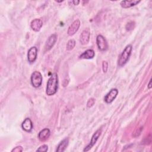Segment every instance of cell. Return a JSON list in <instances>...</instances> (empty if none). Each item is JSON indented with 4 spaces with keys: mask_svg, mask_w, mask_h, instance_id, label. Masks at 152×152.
I'll return each mask as SVG.
<instances>
[{
    "mask_svg": "<svg viewBox=\"0 0 152 152\" xmlns=\"http://www.w3.org/2000/svg\"><path fill=\"white\" fill-rule=\"evenodd\" d=\"M58 78L56 73H53L48 79L46 93L48 96H50L54 95L58 90Z\"/></svg>",
    "mask_w": 152,
    "mask_h": 152,
    "instance_id": "cell-1",
    "label": "cell"
},
{
    "mask_svg": "<svg viewBox=\"0 0 152 152\" xmlns=\"http://www.w3.org/2000/svg\"><path fill=\"white\" fill-rule=\"evenodd\" d=\"M132 49V47L131 45H127L124 50L122 52L121 55L119 56L118 60V65L119 66H124L128 61L129 56L131 54V51Z\"/></svg>",
    "mask_w": 152,
    "mask_h": 152,
    "instance_id": "cell-2",
    "label": "cell"
},
{
    "mask_svg": "<svg viewBox=\"0 0 152 152\" xmlns=\"http://www.w3.org/2000/svg\"><path fill=\"white\" fill-rule=\"evenodd\" d=\"M31 83L32 86L35 87L37 88L40 87L42 83V75L39 71H34L31 75Z\"/></svg>",
    "mask_w": 152,
    "mask_h": 152,
    "instance_id": "cell-3",
    "label": "cell"
},
{
    "mask_svg": "<svg viewBox=\"0 0 152 152\" xmlns=\"http://www.w3.org/2000/svg\"><path fill=\"white\" fill-rule=\"evenodd\" d=\"M96 44L98 49L101 51H106L108 49V43L106 39L101 34L97 36Z\"/></svg>",
    "mask_w": 152,
    "mask_h": 152,
    "instance_id": "cell-4",
    "label": "cell"
},
{
    "mask_svg": "<svg viewBox=\"0 0 152 152\" xmlns=\"http://www.w3.org/2000/svg\"><path fill=\"white\" fill-rule=\"evenodd\" d=\"M101 133H102V129H97L94 132V134L93 135V136L91 137V141H90V143L84 148V150H83L84 151H89L92 148V147L97 142V141L99 137H100Z\"/></svg>",
    "mask_w": 152,
    "mask_h": 152,
    "instance_id": "cell-5",
    "label": "cell"
},
{
    "mask_svg": "<svg viewBox=\"0 0 152 152\" xmlns=\"http://www.w3.org/2000/svg\"><path fill=\"white\" fill-rule=\"evenodd\" d=\"M57 40V36L56 34H51L48 39V40L46 42L45 45V52L48 51L52 49V48L54 46Z\"/></svg>",
    "mask_w": 152,
    "mask_h": 152,
    "instance_id": "cell-6",
    "label": "cell"
},
{
    "mask_svg": "<svg viewBox=\"0 0 152 152\" xmlns=\"http://www.w3.org/2000/svg\"><path fill=\"white\" fill-rule=\"evenodd\" d=\"M80 26V21L78 19L74 20L72 23V24L69 26L67 30V34L69 36H73L78 31Z\"/></svg>",
    "mask_w": 152,
    "mask_h": 152,
    "instance_id": "cell-7",
    "label": "cell"
},
{
    "mask_svg": "<svg viewBox=\"0 0 152 152\" xmlns=\"http://www.w3.org/2000/svg\"><path fill=\"white\" fill-rule=\"evenodd\" d=\"M37 56V49L36 47H31L28 50L27 59L30 64H32L35 62Z\"/></svg>",
    "mask_w": 152,
    "mask_h": 152,
    "instance_id": "cell-8",
    "label": "cell"
},
{
    "mask_svg": "<svg viewBox=\"0 0 152 152\" xmlns=\"http://www.w3.org/2000/svg\"><path fill=\"white\" fill-rule=\"evenodd\" d=\"M118 94L117 88H112L104 97V102L106 103H111L116 97Z\"/></svg>",
    "mask_w": 152,
    "mask_h": 152,
    "instance_id": "cell-9",
    "label": "cell"
},
{
    "mask_svg": "<svg viewBox=\"0 0 152 152\" xmlns=\"http://www.w3.org/2000/svg\"><path fill=\"white\" fill-rule=\"evenodd\" d=\"M90 36V33L89 30L88 28L84 30L80 36V42L81 44L83 45H87L89 42Z\"/></svg>",
    "mask_w": 152,
    "mask_h": 152,
    "instance_id": "cell-10",
    "label": "cell"
},
{
    "mask_svg": "<svg viewBox=\"0 0 152 152\" xmlns=\"http://www.w3.org/2000/svg\"><path fill=\"white\" fill-rule=\"evenodd\" d=\"M43 26V21L40 18H36L31 21L30 24V27L31 29L34 31H40V28Z\"/></svg>",
    "mask_w": 152,
    "mask_h": 152,
    "instance_id": "cell-11",
    "label": "cell"
},
{
    "mask_svg": "<svg viewBox=\"0 0 152 152\" xmlns=\"http://www.w3.org/2000/svg\"><path fill=\"white\" fill-rule=\"evenodd\" d=\"M50 135V131L49 128H44L41 130L38 134V138L41 141L47 140Z\"/></svg>",
    "mask_w": 152,
    "mask_h": 152,
    "instance_id": "cell-12",
    "label": "cell"
},
{
    "mask_svg": "<svg viewBox=\"0 0 152 152\" xmlns=\"http://www.w3.org/2000/svg\"><path fill=\"white\" fill-rule=\"evenodd\" d=\"M21 127L26 132H30L33 129V123L28 118H26L21 124Z\"/></svg>",
    "mask_w": 152,
    "mask_h": 152,
    "instance_id": "cell-13",
    "label": "cell"
},
{
    "mask_svg": "<svg viewBox=\"0 0 152 152\" xmlns=\"http://www.w3.org/2000/svg\"><path fill=\"white\" fill-rule=\"evenodd\" d=\"M140 1L137 0H126V1H122L121 2V6L124 8H128L137 5Z\"/></svg>",
    "mask_w": 152,
    "mask_h": 152,
    "instance_id": "cell-14",
    "label": "cell"
},
{
    "mask_svg": "<svg viewBox=\"0 0 152 152\" xmlns=\"http://www.w3.org/2000/svg\"><path fill=\"white\" fill-rule=\"evenodd\" d=\"M94 55H95V52L93 49H87L79 56V58L89 59L93 58Z\"/></svg>",
    "mask_w": 152,
    "mask_h": 152,
    "instance_id": "cell-15",
    "label": "cell"
},
{
    "mask_svg": "<svg viewBox=\"0 0 152 152\" xmlns=\"http://www.w3.org/2000/svg\"><path fill=\"white\" fill-rule=\"evenodd\" d=\"M68 142H69V140L68 138H66L65 139H64L58 145L57 148L56 150V151L58 152H62L64 151L66 149V148L68 146Z\"/></svg>",
    "mask_w": 152,
    "mask_h": 152,
    "instance_id": "cell-16",
    "label": "cell"
},
{
    "mask_svg": "<svg viewBox=\"0 0 152 152\" xmlns=\"http://www.w3.org/2000/svg\"><path fill=\"white\" fill-rule=\"evenodd\" d=\"M75 46V41L74 39H69L66 45V49L67 50H72Z\"/></svg>",
    "mask_w": 152,
    "mask_h": 152,
    "instance_id": "cell-17",
    "label": "cell"
},
{
    "mask_svg": "<svg viewBox=\"0 0 152 152\" xmlns=\"http://www.w3.org/2000/svg\"><path fill=\"white\" fill-rule=\"evenodd\" d=\"M135 22L134 21H130L129 23H128L125 26V28L127 31H130L132 30L135 27Z\"/></svg>",
    "mask_w": 152,
    "mask_h": 152,
    "instance_id": "cell-18",
    "label": "cell"
},
{
    "mask_svg": "<svg viewBox=\"0 0 152 152\" xmlns=\"http://www.w3.org/2000/svg\"><path fill=\"white\" fill-rule=\"evenodd\" d=\"M151 136L150 134L148 135L147 137L144 138L143 141H142V143L145 145H149L151 144Z\"/></svg>",
    "mask_w": 152,
    "mask_h": 152,
    "instance_id": "cell-19",
    "label": "cell"
},
{
    "mask_svg": "<svg viewBox=\"0 0 152 152\" xmlns=\"http://www.w3.org/2000/svg\"><path fill=\"white\" fill-rule=\"evenodd\" d=\"M142 129H143V127L142 126H140V128H138L137 129H135V131L133 133V136L134 137H137L139 136L141 134Z\"/></svg>",
    "mask_w": 152,
    "mask_h": 152,
    "instance_id": "cell-20",
    "label": "cell"
},
{
    "mask_svg": "<svg viewBox=\"0 0 152 152\" xmlns=\"http://www.w3.org/2000/svg\"><path fill=\"white\" fill-rule=\"evenodd\" d=\"M48 149V145L46 144H43L36 150V151H47Z\"/></svg>",
    "mask_w": 152,
    "mask_h": 152,
    "instance_id": "cell-21",
    "label": "cell"
},
{
    "mask_svg": "<svg viewBox=\"0 0 152 152\" xmlns=\"http://www.w3.org/2000/svg\"><path fill=\"white\" fill-rule=\"evenodd\" d=\"M94 103H95V99L94 98H90L87 101V107L90 108V107H92L94 104Z\"/></svg>",
    "mask_w": 152,
    "mask_h": 152,
    "instance_id": "cell-22",
    "label": "cell"
},
{
    "mask_svg": "<svg viewBox=\"0 0 152 152\" xmlns=\"http://www.w3.org/2000/svg\"><path fill=\"white\" fill-rule=\"evenodd\" d=\"M108 69V64L106 61H103L102 62V69L103 72H106Z\"/></svg>",
    "mask_w": 152,
    "mask_h": 152,
    "instance_id": "cell-23",
    "label": "cell"
},
{
    "mask_svg": "<svg viewBox=\"0 0 152 152\" xmlns=\"http://www.w3.org/2000/svg\"><path fill=\"white\" fill-rule=\"evenodd\" d=\"M23 151V148L21 146H17L11 150V152H21Z\"/></svg>",
    "mask_w": 152,
    "mask_h": 152,
    "instance_id": "cell-24",
    "label": "cell"
},
{
    "mask_svg": "<svg viewBox=\"0 0 152 152\" xmlns=\"http://www.w3.org/2000/svg\"><path fill=\"white\" fill-rule=\"evenodd\" d=\"M151 88V78H150V80L149 81V83H148V88L150 89Z\"/></svg>",
    "mask_w": 152,
    "mask_h": 152,
    "instance_id": "cell-25",
    "label": "cell"
},
{
    "mask_svg": "<svg viewBox=\"0 0 152 152\" xmlns=\"http://www.w3.org/2000/svg\"><path fill=\"white\" fill-rule=\"evenodd\" d=\"M72 2L73 3L74 5H78L80 3V1H72Z\"/></svg>",
    "mask_w": 152,
    "mask_h": 152,
    "instance_id": "cell-26",
    "label": "cell"
}]
</instances>
